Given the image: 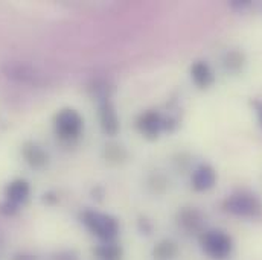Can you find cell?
Instances as JSON below:
<instances>
[{"label":"cell","instance_id":"9","mask_svg":"<svg viewBox=\"0 0 262 260\" xmlns=\"http://www.w3.org/2000/svg\"><path fill=\"white\" fill-rule=\"evenodd\" d=\"M177 222L188 233H198L203 228V216L196 208L192 207L182 208L177 215Z\"/></svg>","mask_w":262,"mask_h":260},{"label":"cell","instance_id":"13","mask_svg":"<svg viewBox=\"0 0 262 260\" xmlns=\"http://www.w3.org/2000/svg\"><path fill=\"white\" fill-rule=\"evenodd\" d=\"M177 244L172 242V241H162L156 245L154 251H152V256L156 260H171L177 256Z\"/></svg>","mask_w":262,"mask_h":260},{"label":"cell","instance_id":"4","mask_svg":"<svg viewBox=\"0 0 262 260\" xmlns=\"http://www.w3.org/2000/svg\"><path fill=\"white\" fill-rule=\"evenodd\" d=\"M54 127L57 135L61 140H73L81 134L84 122L78 111L72 108H64L60 113H57L54 119Z\"/></svg>","mask_w":262,"mask_h":260},{"label":"cell","instance_id":"5","mask_svg":"<svg viewBox=\"0 0 262 260\" xmlns=\"http://www.w3.org/2000/svg\"><path fill=\"white\" fill-rule=\"evenodd\" d=\"M165 128V121L157 111L142 113L137 119V130L148 138H156Z\"/></svg>","mask_w":262,"mask_h":260},{"label":"cell","instance_id":"3","mask_svg":"<svg viewBox=\"0 0 262 260\" xmlns=\"http://www.w3.org/2000/svg\"><path fill=\"white\" fill-rule=\"evenodd\" d=\"M200 245L209 257L216 260L227 259L233 250L232 238L223 230L203 231L200 236Z\"/></svg>","mask_w":262,"mask_h":260},{"label":"cell","instance_id":"14","mask_svg":"<svg viewBox=\"0 0 262 260\" xmlns=\"http://www.w3.org/2000/svg\"><path fill=\"white\" fill-rule=\"evenodd\" d=\"M223 64L229 72H239L246 64V57L241 51H230L224 55Z\"/></svg>","mask_w":262,"mask_h":260},{"label":"cell","instance_id":"11","mask_svg":"<svg viewBox=\"0 0 262 260\" xmlns=\"http://www.w3.org/2000/svg\"><path fill=\"white\" fill-rule=\"evenodd\" d=\"M191 76L198 88H209L215 81V75H213L210 65L204 61H196L192 64Z\"/></svg>","mask_w":262,"mask_h":260},{"label":"cell","instance_id":"10","mask_svg":"<svg viewBox=\"0 0 262 260\" xmlns=\"http://www.w3.org/2000/svg\"><path fill=\"white\" fill-rule=\"evenodd\" d=\"M29 194H31V186L26 180H14L5 189L6 201L12 202L15 205L23 204L28 199Z\"/></svg>","mask_w":262,"mask_h":260},{"label":"cell","instance_id":"12","mask_svg":"<svg viewBox=\"0 0 262 260\" xmlns=\"http://www.w3.org/2000/svg\"><path fill=\"white\" fill-rule=\"evenodd\" d=\"M95 254L99 260H122L124 251L121 245L115 242H105L95 248Z\"/></svg>","mask_w":262,"mask_h":260},{"label":"cell","instance_id":"7","mask_svg":"<svg viewBox=\"0 0 262 260\" xmlns=\"http://www.w3.org/2000/svg\"><path fill=\"white\" fill-rule=\"evenodd\" d=\"M216 183V172L209 164L198 166L192 174V187L196 192H206L212 189Z\"/></svg>","mask_w":262,"mask_h":260},{"label":"cell","instance_id":"15","mask_svg":"<svg viewBox=\"0 0 262 260\" xmlns=\"http://www.w3.org/2000/svg\"><path fill=\"white\" fill-rule=\"evenodd\" d=\"M105 158L110 161V163H122L125 158H127V151L122 148V146H119V145H107L105 146Z\"/></svg>","mask_w":262,"mask_h":260},{"label":"cell","instance_id":"8","mask_svg":"<svg viewBox=\"0 0 262 260\" xmlns=\"http://www.w3.org/2000/svg\"><path fill=\"white\" fill-rule=\"evenodd\" d=\"M21 154H23L26 163L34 169H41L49 161V157H48L46 151L40 145H37L34 141H26L23 145V148H21Z\"/></svg>","mask_w":262,"mask_h":260},{"label":"cell","instance_id":"2","mask_svg":"<svg viewBox=\"0 0 262 260\" xmlns=\"http://www.w3.org/2000/svg\"><path fill=\"white\" fill-rule=\"evenodd\" d=\"M223 208L239 218H259L262 216V202L255 194L236 192L227 196L223 202Z\"/></svg>","mask_w":262,"mask_h":260},{"label":"cell","instance_id":"6","mask_svg":"<svg viewBox=\"0 0 262 260\" xmlns=\"http://www.w3.org/2000/svg\"><path fill=\"white\" fill-rule=\"evenodd\" d=\"M99 121H101V128L107 135L118 134L119 119H118V114H116L113 104L108 99H104V102L99 107Z\"/></svg>","mask_w":262,"mask_h":260},{"label":"cell","instance_id":"1","mask_svg":"<svg viewBox=\"0 0 262 260\" xmlns=\"http://www.w3.org/2000/svg\"><path fill=\"white\" fill-rule=\"evenodd\" d=\"M81 221L90 230V233H93L104 242H113V239L119 233V224L110 215H104L95 210H85L81 215Z\"/></svg>","mask_w":262,"mask_h":260},{"label":"cell","instance_id":"18","mask_svg":"<svg viewBox=\"0 0 262 260\" xmlns=\"http://www.w3.org/2000/svg\"><path fill=\"white\" fill-rule=\"evenodd\" d=\"M57 260H78L76 256H73L72 253H64V254H58Z\"/></svg>","mask_w":262,"mask_h":260},{"label":"cell","instance_id":"16","mask_svg":"<svg viewBox=\"0 0 262 260\" xmlns=\"http://www.w3.org/2000/svg\"><path fill=\"white\" fill-rule=\"evenodd\" d=\"M0 211L5 213V215H14L17 211V205L9 202V201H5L2 205H0Z\"/></svg>","mask_w":262,"mask_h":260},{"label":"cell","instance_id":"17","mask_svg":"<svg viewBox=\"0 0 262 260\" xmlns=\"http://www.w3.org/2000/svg\"><path fill=\"white\" fill-rule=\"evenodd\" d=\"M255 108H256L258 119H259V124H261L262 127V101H256V102H255Z\"/></svg>","mask_w":262,"mask_h":260}]
</instances>
